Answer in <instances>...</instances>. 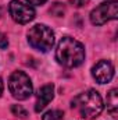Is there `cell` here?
<instances>
[{"label":"cell","instance_id":"9c48e42d","mask_svg":"<svg viewBox=\"0 0 118 120\" xmlns=\"http://www.w3.org/2000/svg\"><path fill=\"white\" fill-rule=\"evenodd\" d=\"M107 110L113 117H118V95L115 88H113L107 94Z\"/></svg>","mask_w":118,"mask_h":120},{"label":"cell","instance_id":"2e32d148","mask_svg":"<svg viewBox=\"0 0 118 120\" xmlns=\"http://www.w3.org/2000/svg\"><path fill=\"white\" fill-rule=\"evenodd\" d=\"M3 91H4V84H3V80L0 78V96L3 95Z\"/></svg>","mask_w":118,"mask_h":120},{"label":"cell","instance_id":"7a4b0ae2","mask_svg":"<svg viewBox=\"0 0 118 120\" xmlns=\"http://www.w3.org/2000/svg\"><path fill=\"white\" fill-rule=\"evenodd\" d=\"M71 108L78 113L79 117L93 120L100 116L104 105H103V99L97 91L88 90L79 95H76L72 99Z\"/></svg>","mask_w":118,"mask_h":120},{"label":"cell","instance_id":"6da1fadb","mask_svg":"<svg viewBox=\"0 0 118 120\" xmlns=\"http://www.w3.org/2000/svg\"><path fill=\"white\" fill-rule=\"evenodd\" d=\"M56 59L64 67L68 68L78 67L85 60V48L79 41L71 36H64L57 43Z\"/></svg>","mask_w":118,"mask_h":120},{"label":"cell","instance_id":"5b68a950","mask_svg":"<svg viewBox=\"0 0 118 120\" xmlns=\"http://www.w3.org/2000/svg\"><path fill=\"white\" fill-rule=\"evenodd\" d=\"M118 17V3L115 0L101 3L90 13V22L93 25H103Z\"/></svg>","mask_w":118,"mask_h":120},{"label":"cell","instance_id":"3957f363","mask_svg":"<svg viewBox=\"0 0 118 120\" xmlns=\"http://www.w3.org/2000/svg\"><path fill=\"white\" fill-rule=\"evenodd\" d=\"M27 36H28V43L31 46L43 53L49 52L54 45V32L45 24L33 25L28 31Z\"/></svg>","mask_w":118,"mask_h":120},{"label":"cell","instance_id":"9a60e30c","mask_svg":"<svg viewBox=\"0 0 118 120\" xmlns=\"http://www.w3.org/2000/svg\"><path fill=\"white\" fill-rule=\"evenodd\" d=\"M29 4H33V6H42V4H45L47 0H27Z\"/></svg>","mask_w":118,"mask_h":120},{"label":"cell","instance_id":"277c9868","mask_svg":"<svg viewBox=\"0 0 118 120\" xmlns=\"http://www.w3.org/2000/svg\"><path fill=\"white\" fill-rule=\"evenodd\" d=\"M8 90L13 98L18 101H25L32 95L33 87L31 78L24 71H14L8 80Z\"/></svg>","mask_w":118,"mask_h":120},{"label":"cell","instance_id":"52a82bcc","mask_svg":"<svg viewBox=\"0 0 118 120\" xmlns=\"http://www.w3.org/2000/svg\"><path fill=\"white\" fill-rule=\"evenodd\" d=\"M92 75L99 84H107L114 77V66L108 60H100L92 67Z\"/></svg>","mask_w":118,"mask_h":120},{"label":"cell","instance_id":"5bb4252c","mask_svg":"<svg viewBox=\"0 0 118 120\" xmlns=\"http://www.w3.org/2000/svg\"><path fill=\"white\" fill-rule=\"evenodd\" d=\"M71 3L76 7H82V6H86L89 3V0H71Z\"/></svg>","mask_w":118,"mask_h":120},{"label":"cell","instance_id":"8fae6325","mask_svg":"<svg viewBox=\"0 0 118 120\" xmlns=\"http://www.w3.org/2000/svg\"><path fill=\"white\" fill-rule=\"evenodd\" d=\"M11 112H13L14 116L21 117V119H25V117L28 116V112H27L21 105H13V106H11Z\"/></svg>","mask_w":118,"mask_h":120},{"label":"cell","instance_id":"7c38bea8","mask_svg":"<svg viewBox=\"0 0 118 120\" xmlns=\"http://www.w3.org/2000/svg\"><path fill=\"white\" fill-rule=\"evenodd\" d=\"M50 13L57 15V17H62L64 15V6L61 3H56L52 8H50Z\"/></svg>","mask_w":118,"mask_h":120},{"label":"cell","instance_id":"4fadbf2b","mask_svg":"<svg viewBox=\"0 0 118 120\" xmlns=\"http://www.w3.org/2000/svg\"><path fill=\"white\" fill-rule=\"evenodd\" d=\"M8 46V39H7V36L0 31V49H4V48H7Z\"/></svg>","mask_w":118,"mask_h":120},{"label":"cell","instance_id":"8992f818","mask_svg":"<svg viewBox=\"0 0 118 120\" xmlns=\"http://www.w3.org/2000/svg\"><path fill=\"white\" fill-rule=\"evenodd\" d=\"M8 13L11 15V18L18 24H28L36 17L33 7L20 1V0H13L8 4Z\"/></svg>","mask_w":118,"mask_h":120},{"label":"cell","instance_id":"30bf717a","mask_svg":"<svg viewBox=\"0 0 118 120\" xmlns=\"http://www.w3.org/2000/svg\"><path fill=\"white\" fill-rule=\"evenodd\" d=\"M64 117V113L59 110V109H54V110H49L43 115L42 120H62Z\"/></svg>","mask_w":118,"mask_h":120},{"label":"cell","instance_id":"ba28073f","mask_svg":"<svg viewBox=\"0 0 118 120\" xmlns=\"http://www.w3.org/2000/svg\"><path fill=\"white\" fill-rule=\"evenodd\" d=\"M54 98V87L53 84H46L38 91L36 95V103H35V110L42 112Z\"/></svg>","mask_w":118,"mask_h":120}]
</instances>
